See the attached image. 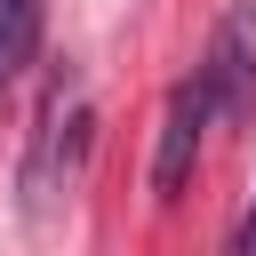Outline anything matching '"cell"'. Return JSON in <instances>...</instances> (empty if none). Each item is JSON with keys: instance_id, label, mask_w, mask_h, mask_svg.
<instances>
[{"instance_id": "277c9868", "label": "cell", "mask_w": 256, "mask_h": 256, "mask_svg": "<svg viewBox=\"0 0 256 256\" xmlns=\"http://www.w3.org/2000/svg\"><path fill=\"white\" fill-rule=\"evenodd\" d=\"M40 48V0H0V88L32 64Z\"/></svg>"}, {"instance_id": "3957f363", "label": "cell", "mask_w": 256, "mask_h": 256, "mask_svg": "<svg viewBox=\"0 0 256 256\" xmlns=\"http://www.w3.org/2000/svg\"><path fill=\"white\" fill-rule=\"evenodd\" d=\"M208 120H216V104H208L200 72H192V80H176V88H168V112H160V144H152V192H176V184L192 176Z\"/></svg>"}, {"instance_id": "6da1fadb", "label": "cell", "mask_w": 256, "mask_h": 256, "mask_svg": "<svg viewBox=\"0 0 256 256\" xmlns=\"http://www.w3.org/2000/svg\"><path fill=\"white\" fill-rule=\"evenodd\" d=\"M200 88L216 104V120H248L256 112V0H232L208 32V56H200Z\"/></svg>"}, {"instance_id": "7a4b0ae2", "label": "cell", "mask_w": 256, "mask_h": 256, "mask_svg": "<svg viewBox=\"0 0 256 256\" xmlns=\"http://www.w3.org/2000/svg\"><path fill=\"white\" fill-rule=\"evenodd\" d=\"M88 128H96L88 96H64V88H56V96H48V112H40V136H32V168H24L32 208L80 176V160H88Z\"/></svg>"}, {"instance_id": "5b68a950", "label": "cell", "mask_w": 256, "mask_h": 256, "mask_svg": "<svg viewBox=\"0 0 256 256\" xmlns=\"http://www.w3.org/2000/svg\"><path fill=\"white\" fill-rule=\"evenodd\" d=\"M232 256H256V208L240 216V240H232Z\"/></svg>"}]
</instances>
